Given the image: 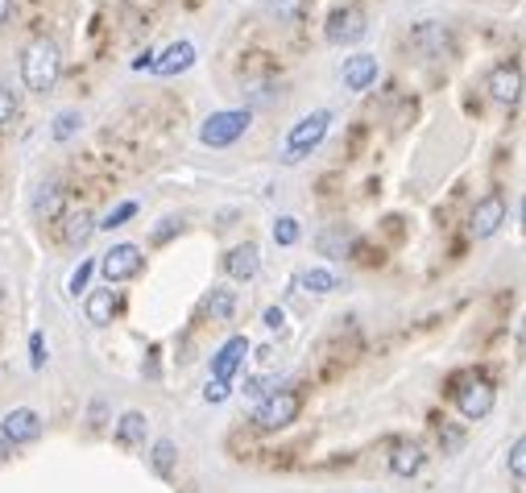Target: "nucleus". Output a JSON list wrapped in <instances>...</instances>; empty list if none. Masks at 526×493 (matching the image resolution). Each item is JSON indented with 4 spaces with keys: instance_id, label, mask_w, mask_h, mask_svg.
Returning a JSON list of instances; mask_svg holds the SVG:
<instances>
[{
    "instance_id": "nucleus-1",
    "label": "nucleus",
    "mask_w": 526,
    "mask_h": 493,
    "mask_svg": "<svg viewBox=\"0 0 526 493\" xmlns=\"http://www.w3.org/2000/svg\"><path fill=\"white\" fill-rule=\"evenodd\" d=\"M62 75V54H59V42H50V37H34L29 46L21 50V79L29 92H50V87L59 84Z\"/></svg>"
},
{
    "instance_id": "nucleus-2",
    "label": "nucleus",
    "mask_w": 526,
    "mask_h": 493,
    "mask_svg": "<svg viewBox=\"0 0 526 493\" xmlns=\"http://www.w3.org/2000/svg\"><path fill=\"white\" fill-rule=\"evenodd\" d=\"M328 129H332V112H328V109L307 112V117H303V121L287 133V150H282V162H287V166L303 162V158L312 154V150H320V145H323Z\"/></svg>"
},
{
    "instance_id": "nucleus-3",
    "label": "nucleus",
    "mask_w": 526,
    "mask_h": 493,
    "mask_svg": "<svg viewBox=\"0 0 526 493\" xmlns=\"http://www.w3.org/2000/svg\"><path fill=\"white\" fill-rule=\"evenodd\" d=\"M253 125V112L249 109H224V112H212L204 125H199V141L212 145V150H228L237 145Z\"/></svg>"
},
{
    "instance_id": "nucleus-4",
    "label": "nucleus",
    "mask_w": 526,
    "mask_h": 493,
    "mask_svg": "<svg viewBox=\"0 0 526 493\" xmlns=\"http://www.w3.org/2000/svg\"><path fill=\"white\" fill-rule=\"evenodd\" d=\"M299 410L303 398L295 390H274V394L262 398V407L253 410V423H257V432H282V427L299 419Z\"/></svg>"
},
{
    "instance_id": "nucleus-5",
    "label": "nucleus",
    "mask_w": 526,
    "mask_h": 493,
    "mask_svg": "<svg viewBox=\"0 0 526 493\" xmlns=\"http://www.w3.org/2000/svg\"><path fill=\"white\" fill-rule=\"evenodd\" d=\"M145 270V253L137 249V245H112V249L100 257V274H104L108 287H117V282H129V278H137Z\"/></svg>"
},
{
    "instance_id": "nucleus-6",
    "label": "nucleus",
    "mask_w": 526,
    "mask_h": 493,
    "mask_svg": "<svg viewBox=\"0 0 526 493\" xmlns=\"http://www.w3.org/2000/svg\"><path fill=\"white\" fill-rule=\"evenodd\" d=\"M365 34H369V21H365V12L352 9V4L336 9L332 17H328V25H323V37H328L332 46H357Z\"/></svg>"
},
{
    "instance_id": "nucleus-7",
    "label": "nucleus",
    "mask_w": 526,
    "mask_h": 493,
    "mask_svg": "<svg viewBox=\"0 0 526 493\" xmlns=\"http://www.w3.org/2000/svg\"><path fill=\"white\" fill-rule=\"evenodd\" d=\"M410 50L415 54H423V59H443V54H452V29L443 21H419L415 29H410Z\"/></svg>"
},
{
    "instance_id": "nucleus-8",
    "label": "nucleus",
    "mask_w": 526,
    "mask_h": 493,
    "mask_svg": "<svg viewBox=\"0 0 526 493\" xmlns=\"http://www.w3.org/2000/svg\"><path fill=\"white\" fill-rule=\"evenodd\" d=\"M493 402H498V390H493L485 377H468L460 390H456V410L465 419H490Z\"/></svg>"
},
{
    "instance_id": "nucleus-9",
    "label": "nucleus",
    "mask_w": 526,
    "mask_h": 493,
    "mask_svg": "<svg viewBox=\"0 0 526 493\" xmlns=\"http://www.w3.org/2000/svg\"><path fill=\"white\" fill-rule=\"evenodd\" d=\"M506 216H510V207H506V195L493 191L485 195L477 207H473V216H468V232L477 237V241H485V237H493V232L506 224Z\"/></svg>"
},
{
    "instance_id": "nucleus-10",
    "label": "nucleus",
    "mask_w": 526,
    "mask_h": 493,
    "mask_svg": "<svg viewBox=\"0 0 526 493\" xmlns=\"http://www.w3.org/2000/svg\"><path fill=\"white\" fill-rule=\"evenodd\" d=\"M0 435H4V440H9L12 448L34 444L37 435H42V415H37L34 407H17V410H9V415L0 419Z\"/></svg>"
},
{
    "instance_id": "nucleus-11",
    "label": "nucleus",
    "mask_w": 526,
    "mask_h": 493,
    "mask_svg": "<svg viewBox=\"0 0 526 493\" xmlns=\"http://www.w3.org/2000/svg\"><path fill=\"white\" fill-rule=\"evenodd\" d=\"M485 87H490V96L498 100V104H518V100H522V67H518V62L493 67Z\"/></svg>"
},
{
    "instance_id": "nucleus-12",
    "label": "nucleus",
    "mask_w": 526,
    "mask_h": 493,
    "mask_svg": "<svg viewBox=\"0 0 526 493\" xmlns=\"http://www.w3.org/2000/svg\"><path fill=\"white\" fill-rule=\"evenodd\" d=\"M245 357H249V340L245 336H232L220 344V352L212 357V382H232L237 377V369L245 365Z\"/></svg>"
},
{
    "instance_id": "nucleus-13",
    "label": "nucleus",
    "mask_w": 526,
    "mask_h": 493,
    "mask_svg": "<svg viewBox=\"0 0 526 493\" xmlns=\"http://www.w3.org/2000/svg\"><path fill=\"white\" fill-rule=\"evenodd\" d=\"M257 270H262L257 245H237V249L224 253V274L232 278V282H249V278H257Z\"/></svg>"
},
{
    "instance_id": "nucleus-14",
    "label": "nucleus",
    "mask_w": 526,
    "mask_h": 493,
    "mask_svg": "<svg viewBox=\"0 0 526 493\" xmlns=\"http://www.w3.org/2000/svg\"><path fill=\"white\" fill-rule=\"evenodd\" d=\"M377 59L373 54H352V59H344V71H340V79H344L348 92H365V87H373V79H377Z\"/></svg>"
},
{
    "instance_id": "nucleus-15",
    "label": "nucleus",
    "mask_w": 526,
    "mask_h": 493,
    "mask_svg": "<svg viewBox=\"0 0 526 493\" xmlns=\"http://www.w3.org/2000/svg\"><path fill=\"white\" fill-rule=\"evenodd\" d=\"M315 245H320L323 257H352V249L360 245V237L352 229H344V224H332V229H323L320 237H315Z\"/></svg>"
},
{
    "instance_id": "nucleus-16",
    "label": "nucleus",
    "mask_w": 526,
    "mask_h": 493,
    "mask_svg": "<svg viewBox=\"0 0 526 493\" xmlns=\"http://www.w3.org/2000/svg\"><path fill=\"white\" fill-rule=\"evenodd\" d=\"M67 212V187L62 182H42L34 195V216L37 220H62Z\"/></svg>"
},
{
    "instance_id": "nucleus-17",
    "label": "nucleus",
    "mask_w": 526,
    "mask_h": 493,
    "mask_svg": "<svg viewBox=\"0 0 526 493\" xmlns=\"http://www.w3.org/2000/svg\"><path fill=\"white\" fill-rule=\"evenodd\" d=\"M195 62V42H174V46L162 50V59H154V75L170 79V75H182Z\"/></svg>"
},
{
    "instance_id": "nucleus-18",
    "label": "nucleus",
    "mask_w": 526,
    "mask_h": 493,
    "mask_svg": "<svg viewBox=\"0 0 526 493\" xmlns=\"http://www.w3.org/2000/svg\"><path fill=\"white\" fill-rule=\"evenodd\" d=\"M117 444L120 448H145V435H150V419H145L142 410H125V415H120V423H117Z\"/></svg>"
},
{
    "instance_id": "nucleus-19",
    "label": "nucleus",
    "mask_w": 526,
    "mask_h": 493,
    "mask_svg": "<svg viewBox=\"0 0 526 493\" xmlns=\"http://www.w3.org/2000/svg\"><path fill=\"white\" fill-rule=\"evenodd\" d=\"M117 290L112 287H100V290H87V303H84V311H87V319L96 327H108L112 324V315H117Z\"/></svg>"
},
{
    "instance_id": "nucleus-20",
    "label": "nucleus",
    "mask_w": 526,
    "mask_h": 493,
    "mask_svg": "<svg viewBox=\"0 0 526 493\" xmlns=\"http://www.w3.org/2000/svg\"><path fill=\"white\" fill-rule=\"evenodd\" d=\"M419 469H423V448L415 444V440H407V444H398L394 452H390V473H394V477H415Z\"/></svg>"
},
{
    "instance_id": "nucleus-21",
    "label": "nucleus",
    "mask_w": 526,
    "mask_h": 493,
    "mask_svg": "<svg viewBox=\"0 0 526 493\" xmlns=\"http://www.w3.org/2000/svg\"><path fill=\"white\" fill-rule=\"evenodd\" d=\"M299 287L307 290V295H332V290H340L344 282H340L332 270H303V274H299Z\"/></svg>"
},
{
    "instance_id": "nucleus-22",
    "label": "nucleus",
    "mask_w": 526,
    "mask_h": 493,
    "mask_svg": "<svg viewBox=\"0 0 526 493\" xmlns=\"http://www.w3.org/2000/svg\"><path fill=\"white\" fill-rule=\"evenodd\" d=\"M150 460H154L158 477H162V481H170V477H174V460H179V452H174V444H170V440H158L154 452H150Z\"/></svg>"
},
{
    "instance_id": "nucleus-23",
    "label": "nucleus",
    "mask_w": 526,
    "mask_h": 493,
    "mask_svg": "<svg viewBox=\"0 0 526 493\" xmlns=\"http://www.w3.org/2000/svg\"><path fill=\"white\" fill-rule=\"evenodd\" d=\"M207 311H212V319H232V311H237V295L228 287L212 290V299H207Z\"/></svg>"
},
{
    "instance_id": "nucleus-24",
    "label": "nucleus",
    "mask_w": 526,
    "mask_h": 493,
    "mask_svg": "<svg viewBox=\"0 0 526 493\" xmlns=\"http://www.w3.org/2000/svg\"><path fill=\"white\" fill-rule=\"evenodd\" d=\"M307 4L312 0H265V9L274 12L278 21H299L303 12H307Z\"/></svg>"
},
{
    "instance_id": "nucleus-25",
    "label": "nucleus",
    "mask_w": 526,
    "mask_h": 493,
    "mask_svg": "<svg viewBox=\"0 0 526 493\" xmlns=\"http://www.w3.org/2000/svg\"><path fill=\"white\" fill-rule=\"evenodd\" d=\"M92 232H96V216H87V212H84V216H75L71 224H67V241H71V245H87V241H92Z\"/></svg>"
},
{
    "instance_id": "nucleus-26",
    "label": "nucleus",
    "mask_w": 526,
    "mask_h": 493,
    "mask_svg": "<svg viewBox=\"0 0 526 493\" xmlns=\"http://www.w3.org/2000/svg\"><path fill=\"white\" fill-rule=\"evenodd\" d=\"M133 216H137V204H133V199H125V204L112 207L104 220H96V229H108V232H112V229H120V224H129Z\"/></svg>"
},
{
    "instance_id": "nucleus-27",
    "label": "nucleus",
    "mask_w": 526,
    "mask_h": 493,
    "mask_svg": "<svg viewBox=\"0 0 526 493\" xmlns=\"http://www.w3.org/2000/svg\"><path fill=\"white\" fill-rule=\"evenodd\" d=\"M79 125H84V117H79L75 109L59 112V117H54V141H67V137H75V133H79Z\"/></svg>"
},
{
    "instance_id": "nucleus-28",
    "label": "nucleus",
    "mask_w": 526,
    "mask_h": 493,
    "mask_svg": "<svg viewBox=\"0 0 526 493\" xmlns=\"http://www.w3.org/2000/svg\"><path fill=\"white\" fill-rule=\"evenodd\" d=\"M274 241L278 245H295V241H299V220H295V216H278L274 220Z\"/></svg>"
},
{
    "instance_id": "nucleus-29",
    "label": "nucleus",
    "mask_w": 526,
    "mask_h": 493,
    "mask_svg": "<svg viewBox=\"0 0 526 493\" xmlns=\"http://www.w3.org/2000/svg\"><path fill=\"white\" fill-rule=\"evenodd\" d=\"M510 473H514V481H522L526 477V440L522 435L510 444Z\"/></svg>"
},
{
    "instance_id": "nucleus-30",
    "label": "nucleus",
    "mask_w": 526,
    "mask_h": 493,
    "mask_svg": "<svg viewBox=\"0 0 526 493\" xmlns=\"http://www.w3.org/2000/svg\"><path fill=\"white\" fill-rule=\"evenodd\" d=\"M21 112V104H17V96H12L9 87H0V125H9L12 117Z\"/></svg>"
},
{
    "instance_id": "nucleus-31",
    "label": "nucleus",
    "mask_w": 526,
    "mask_h": 493,
    "mask_svg": "<svg viewBox=\"0 0 526 493\" xmlns=\"http://www.w3.org/2000/svg\"><path fill=\"white\" fill-rule=\"evenodd\" d=\"M92 270H96V262H84V265H79V270L71 274V287H67V290H71V295H84V290H87V278H92Z\"/></svg>"
},
{
    "instance_id": "nucleus-32",
    "label": "nucleus",
    "mask_w": 526,
    "mask_h": 493,
    "mask_svg": "<svg viewBox=\"0 0 526 493\" xmlns=\"http://www.w3.org/2000/svg\"><path fill=\"white\" fill-rule=\"evenodd\" d=\"M46 344H42V332H34V336H29V352H34V369H42V365H46Z\"/></svg>"
},
{
    "instance_id": "nucleus-33",
    "label": "nucleus",
    "mask_w": 526,
    "mask_h": 493,
    "mask_svg": "<svg viewBox=\"0 0 526 493\" xmlns=\"http://www.w3.org/2000/svg\"><path fill=\"white\" fill-rule=\"evenodd\" d=\"M204 398H207V402H224V398H228V382H207Z\"/></svg>"
},
{
    "instance_id": "nucleus-34",
    "label": "nucleus",
    "mask_w": 526,
    "mask_h": 493,
    "mask_svg": "<svg viewBox=\"0 0 526 493\" xmlns=\"http://www.w3.org/2000/svg\"><path fill=\"white\" fill-rule=\"evenodd\" d=\"M287 324V311L282 307H265V327H282Z\"/></svg>"
},
{
    "instance_id": "nucleus-35",
    "label": "nucleus",
    "mask_w": 526,
    "mask_h": 493,
    "mask_svg": "<svg viewBox=\"0 0 526 493\" xmlns=\"http://www.w3.org/2000/svg\"><path fill=\"white\" fill-rule=\"evenodd\" d=\"M174 229H179V220L170 216V224H162V229H158V241H166V237H170V232H174Z\"/></svg>"
},
{
    "instance_id": "nucleus-36",
    "label": "nucleus",
    "mask_w": 526,
    "mask_h": 493,
    "mask_svg": "<svg viewBox=\"0 0 526 493\" xmlns=\"http://www.w3.org/2000/svg\"><path fill=\"white\" fill-rule=\"evenodd\" d=\"M440 440H443L448 448H460V432H440Z\"/></svg>"
},
{
    "instance_id": "nucleus-37",
    "label": "nucleus",
    "mask_w": 526,
    "mask_h": 493,
    "mask_svg": "<svg viewBox=\"0 0 526 493\" xmlns=\"http://www.w3.org/2000/svg\"><path fill=\"white\" fill-rule=\"evenodd\" d=\"M9 452H12V444H9V440H4V435H0V465L9 460Z\"/></svg>"
},
{
    "instance_id": "nucleus-38",
    "label": "nucleus",
    "mask_w": 526,
    "mask_h": 493,
    "mask_svg": "<svg viewBox=\"0 0 526 493\" xmlns=\"http://www.w3.org/2000/svg\"><path fill=\"white\" fill-rule=\"evenodd\" d=\"M9 12H12V0H0V25L9 21Z\"/></svg>"
}]
</instances>
